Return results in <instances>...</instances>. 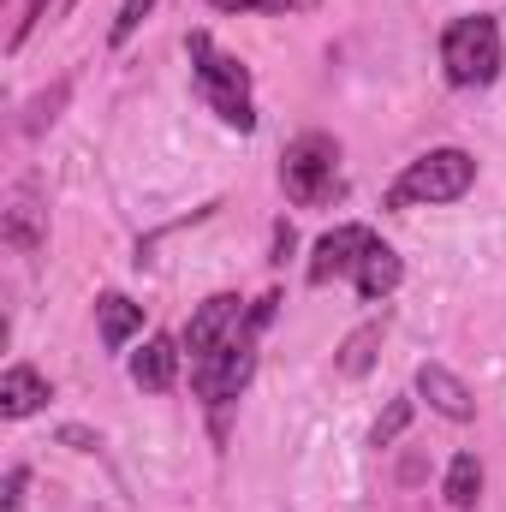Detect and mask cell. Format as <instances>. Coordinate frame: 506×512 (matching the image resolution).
<instances>
[{"instance_id": "cell-1", "label": "cell", "mask_w": 506, "mask_h": 512, "mask_svg": "<svg viewBox=\"0 0 506 512\" xmlns=\"http://www.w3.org/2000/svg\"><path fill=\"white\" fill-rule=\"evenodd\" d=\"M471 185H477V161H471L465 149H429V155H417V161H411V167L393 179V191H387V209L459 203Z\"/></svg>"}, {"instance_id": "cell-2", "label": "cell", "mask_w": 506, "mask_h": 512, "mask_svg": "<svg viewBox=\"0 0 506 512\" xmlns=\"http://www.w3.org/2000/svg\"><path fill=\"white\" fill-rule=\"evenodd\" d=\"M280 185L298 209H322L340 197V143L328 131H304L286 155H280Z\"/></svg>"}, {"instance_id": "cell-3", "label": "cell", "mask_w": 506, "mask_h": 512, "mask_svg": "<svg viewBox=\"0 0 506 512\" xmlns=\"http://www.w3.org/2000/svg\"><path fill=\"white\" fill-rule=\"evenodd\" d=\"M441 66L459 90H483L501 78V24L495 18H453L441 36Z\"/></svg>"}, {"instance_id": "cell-4", "label": "cell", "mask_w": 506, "mask_h": 512, "mask_svg": "<svg viewBox=\"0 0 506 512\" xmlns=\"http://www.w3.org/2000/svg\"><path fill=\"white\" fill-rule=\"evenodd\" d=\"M191 60H197V90H203V102H209L227 126L251 131L256 108H251V78H245V66L227 60V54H215L209 36H191Z\"/></svg>"}, {"instance_id": "cell-5", "label": "cell", "mask_w": 506, "mask_h": 512, "mask_svg": "<svg viewBox=\"0 0 506 512\" xmlns=\"http://www.w3.org/2000/svg\"><path fill=\"white\" fill-rule=\"evenodd\" d=\"M233 334H239V298H233V292L203 298V304H197V316L185 322V352H191V364L215 358Z\"/></svg>"}, {"instance_id": "cell-6", "label": "cell", "mask_w": 506, "mask_h": 512, "mask_svg": "<svg viewBox=\"0 0 506 512\" xmlns=\"http://www.w3.org/2000/svg\"><path fill=\"white\" fill-rule=\"evenodd\" d=\"M381 239L370 227H334V233H322V245L310 256V280L316 286H328V280H340V274H358V262L376 251Z\"/></svg>"}, {"instance_id": "cell-7", "label": "cell", "mask_w": 506, "mask_h": 512, "mask_svg": "<svg viewBox=\"0 0 506 512\" xmlns=\"http://www.w3.org/2000/svg\"><path fill=\"white\" fill-rule=\"evenodd\" d=\"M6 245H18L24 256H36L48 245V209H42V197H36V185H12V197H6Z\"/></svg>"}, {"instance_id": "cell-8", "label": "cell", "mask_w": 506, "mask_h": 512, "mask_svg": "<svg viewBox=\"0 0 506 512\" xmlns=\"http://www.w3.org/2000/svg\"><path fill=\"white\" fill-rule=\"evenodd\" d=\"M417 393L441 411V417H453V423H471L477 417V399H471V387L459 382L447 364H417Z\"/></svg>"}, {"instance_id": "cell-9", "label": "cell", "mask_w": 506, "mask_h": 512, "mask_svg": "<svg viewBox=\"0 0 506 512\" xmlns=\"http://www.w3.org/2000/svg\"><path fill=\"white\" fill-rule=\"evenodd\" d=\"M131 382L143 387V393H167V387L179 382V346L173 340H143V352L131 358Z\"/></svg>"}, {"instance_id": "cell-10", "label": "cell", "mask_w": 506, "mask_h": 512, "mask_svg": "<svg viewBox=\"0 0 506 512\" xmlns=\"http://www.w3.org/2000/svg\"><path fill=\"white\" fill-rule=\"evenodd\" d=\"M96 328H102V346L120 352L131 334L143 328V304H131L126 292H102V298H96Z\"/></svg>"}, {"instance_id": "cell-11", "label": "cell", "mask_w": 506, "mask_h": 512, "mask_svg": "<svg viewBox=\"0 0 506 512\" xmlns=\"http://www.w3.org/2000/svg\"><path fill=\"white\" fill-rule=\"evenodd\" d=\"M42 399H48V376H42V370L12 364V370L0 376V417H30Z\"/></svg>"}, {"instance_id": "cell-12", "label": "cell", "mask_w": 506, "mask_h": 512, "mask_svg": "<svg viewBox=\"0 0 506 512\" xmlns=\"http://www.w3.org/2000/svg\"><path fill=\"white\" fill-rule=\"evenodd\" d=\"M399 274H405V268H399V256L387 251V245H376V251L358 262V292L376 304V298H387V292L399 286Z\"/></svg>"}, {"instance_id": "cell-13", "label": "cell", "mask_w": 506, "mask_h": 512, "mask_svg": "<svg viewBox=\"0 0 506 512\" xmlns=\"http://www.w3.org/2000/svg\"><path fill=\"white\" fill-rule=\"evenodd\" d=\"M477 489H483V465H477V453H459L447 465V507L471 512L477 507Z\"/></svg>"}, {"instance_id": "cell-14", "label": "cell", "mask_w": 506, "mask_h": 512, "mask_svg": "<svg viewBox=\"0 0 506 512\" xmlns=\"http://www.w3.org/2000/svg\"><path fill=\"white\" fill-rule=\"evenodd\" d=\"M376 346H381V322H364V328L340 346V376H352V382H358V376L376 364Z\"/></svg>"}, {"instance_id": "cell-15", "label": "cell", "mask_w": 506, "mask_h": 512, "mask_svg": "<svg viewBox=\"0 0 506 512\" xmlns=\"http://www.w3.org/2000/svg\"><path fill=\"white\" fill-rule=\"evenodd\" d=\"M405 423H411V399H393V405H387V411L376 417V429H370V441H376V447H387V441H393V435H399Z\"/></svg>"}, {"instance_id": "cell-16", "label": "cell", "mask_w": 506, "mask_h": 512, "mask_svg": "<svg viewBox=\"0 0 506 512\" xmlns=\"http://www.w3.org/2000/svg\"><path fill=\"white\" fill-rule=\"evenodd\" d=\"M149 6H155V0H126V6H120V18H114V42H131V30L143 24Z\"/></svg>"}, {"instance_id": "cell-17", "label": "cell", "mask_w": 506, "mask_h": 512, "mask_svg": "<svg viewBox=\"0 0 506 512\" xmlns=\"http://www.w3.org/2000/svg\"><path fill=\"white\" fill-rule=\"evenodd\" d=\"M209 6H221V12H292L304 0H209Z\"/></svg>"}, {"instance_id": "cell-18", "label": "cell", "mask_w": 506, "mask_h": 512, "mask_svg": "<svg viewBox=\"0 0 506 512\" xmlns=\"http://www.w3.org/2000/svg\"><path fill=\"white\" fill-rule=\"evenodd\" d=\"M42 12H48V0H24V18H18V30H12V48L36 30V18H42Z\"/></svg>"}, {"instance_id": "cell-19", "label": "cell", "mask_w": 506, "mask_h": 512, "mask_svg": "<svg viewBox=\"0 0 506 512\" xmlns=\"http://www.w3.org/2000/svg\"><path fill=\"white\" fill-rule=\"evenodd\" d=\"M24 483H30V471H24V465H12V471H6V495H0V501H6V507H18V501H24Z\"/></svg>"}, {"instance_id": "cell-20", "label": "cell", "mask_w": 506, "mask_h": 512, "mask_svg": "<svg viewBox=\"0 0 506 512\" xmlns=\"http://www.w3.org/2000/svg\"><path fill=\"white\" fill-rule=\"evenodd\" d=\"M60 441H66V447H78V453H90V447H96V435H90V429H60Z\"/></svg>"}, {"instance_id": "cell-21", "label": "cell", "mask_w": 506, "mask_h": 512, "mask_svg": "<svg viewBox=\"0 0 506 512\" xmlns=\"http://www.w3.org/2000/svg\"><path fill=\"white\" fill-rule=\"evenodd\" d=\"M286 256H292V227L280 221V227H274V262H286Z\"/></svg>"}]
</instances>
